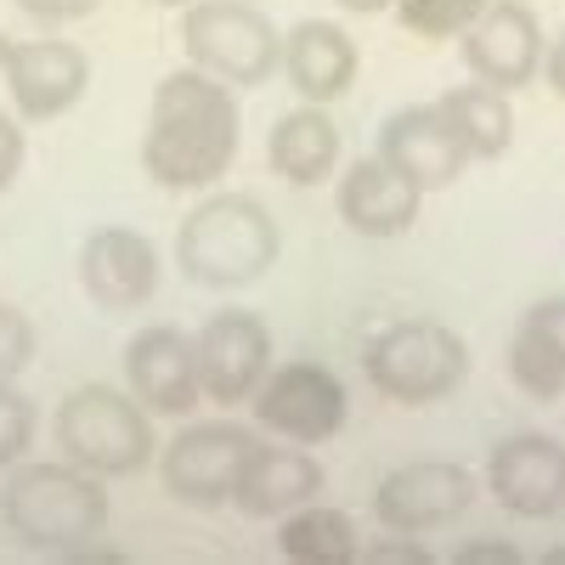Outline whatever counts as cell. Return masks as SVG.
Returning a JSON list of instances; mask_svg holds the SVG:
<instances>
[{"label": "cell", "instance_id": "1", "mask_svg": "<svg viewBox=\"0 0 565 565\" xmlns=\"http://www.w3.org/2000/svg\"><path fill=\"white\" fill-rule=\"evenodd\" d=\"M238 97L232 85L204 68H175L153 85L148 136H141V170L164 193H199L215 186L238 159Z\"/></svg>", "mask_w": 565, "mask_h": 565}, {"label": "cell", "instance_id": "2", "mask_svg": "<svg viewBox=\"0 0 565 565\" xmlns=\"http://www.w3.org/2000/svg\"><path fill=\"white\" fill-rule=\"evenodd\" d=\"M0 521L7 532L34 554H79L108 532V492L103 476L79 463H12L7 487H0Z\"/></svg>", "mask_w": 565, "mask_h": 565}, {"label": "cell", "instance_id": "3", "mask_svg": "<svg viewBox=\"0 0 565 565\" xmlns=\"http://www.w3.org/2000/svg\"><path fill=\"white\" fill-rule=\"evenodd\" d=\"M282 232L271 210L249 193L204 199L175 232V266L199 289H249L277 266Z\"/></svg>", "mask_w": 565, "mask_h": 565}, {"label": "cell", "instance_id": "4", "mask_svg": "<svg viewBox=\"0 0 565 565\" xmlns=\"http://www.w3.org/2000/svg\"><path fill=\"white\" fill-rule=\"evenodd\" d=\"M52 436L63 447L68 463L90 469V476H136L148 469L159 441H153V413L141 407L130 391H114V385H79L74 396L57 402V418H52Z\"/></svg>", "mask_w": 565, "mask_h": 565}, {"label": "cell", "instance_id": "5", "mask_svg": "<svg viewBox=\"0 0 565 565\" xmlns=\"http://www.w3.org/2000/svg\"><path fill=\"white\" fill-rule=\"evenodd\" d=\"M362 373L380 396H391L402 407H430L463 385L469 345L436 317H407V322L380 328L362 345Z\"/></svg>", "mask_w": 565, "mask_h": 565}, {"label": "cell", "instance_id": "6", "mask_svg": "<svg viewBox=\"0 0 565 565\" xmlns=\"http://www.w3.org/2000/svg\"><path fill=\"white\" fill-rule=\"evenodd\" d=\"M181 45L193 57V68L226 79L232 90L266 85L282 63V34L249 0H186Z\"/></svg>", "mask_w": 565, "mask_h": 565}, {"label": "cell", "instance_id": "7", "mask_svg": "<svg viewBox=\"0 0 565 565\" xmlns=\"http://www.w3.org/2000/svg\"><path fill=\"white\" fill-rule=\"evenodd\" d=\"M260 447V436L238 418H199L181 424L175 441L164 447L159 469H164V492L186 509H221L238 492V476L249 452Z\"/></svg>", "mask_w": 565, "mask_h": 565}, {"label": "cell", "instance_id": "8", "mask_svg": "<svg viewBox=\"0 0 565 565\" xmlns=\"http://www.w3.org/2000/svg\"><path fill=\"white\" fill-rule=\"evenodd\" d=\"M249 413H255V424L266 436L317 447V441L345 430L351 396H345L334 367H322V362H282V367H266V380L249 396Z\"/></svg>", "mask_w": 565, "mask_h": 565}, {"label": "cell", "instance_id": "9", "mask_svg": "<svg viewBox=\"0 0 565 565\" xmlns=\"http://www.w3.org/2000/svg\"><path fill=\"white\" fill-rule=\"evenodd\" d=\"M0 79L12 90V108L29 125L63 119L90 85V57L74 40H12L0 34Z\"/></svg>", "mask_w": 565, "mask_h": 565}, {"label": "cell", "instance_id": "10", "mask_svg": "<svg viewBox=\"0 0 565 565\" xmlns=\"http://www.w3.org/2000/svg\"><path fill=\"white\" fill-rule=\"evenodd\" d=\"M193 362H199V391L204 402L238 407L255 396V385L271 367V328L255 311H215L193 334Z\"/></svg>", "mask_w": 565, "mask_h": 565}, {"label": "cell", "instance_id": "11", "mask_svg": "<svg viewBox=\"0 0 565 565\" xmlns=\"http://www.w3.org/2000/svg\"><path fill=\"white\" fill-rule=\"evenodd\" d=\"M476 503V476L463 463H447V458H418V463H402L380 481L373 492V514H380L385 532H436V526H452L458 514Z\"/></svg>", "mask_w": 565, "mask_h": 565}, {"label": "cell", "instance_id": "12", "mask_svg": "<svg viewBox=\"0 0 565 565\" xmlns=\"http://www.w3.org/2000/svg\"><path fill=\"white\" fill-rule=\"evenodd\" d=\"M458 40H463V68L481 85L521 90L543 68V23L526 0H487L481 18Z\"/></svg>", "mask_w": 565, "mask_h": 565}, {"label": "cell", "instance_id": "13", "mask_svg": "<svg viewBox=\"0 0 565 565\" xmlns=\"http://www.w3.org/2000/svg\"><path fill=\"white\" fill-rule=\"evenodd\" d=\"M125 385L130 396L159 413V418H186L204 391H199V362H193V334H181L175 322H153L125 345Z\"/></svg>", "mask_w": 565, "mask_h": 565}, {"label": "cell", "instance_id": "14", "mask_svg": "<svg viewBox=\"0 0 565 565\" xmlns=\"http://www.w3.org/2000/svg\"><path fill=\"white\" fill-rule=\"evenodd\" d=\"M79 289L103 311H136L159 295V249L130 226H97L79 244Z\"/></svg>", "mask_w": 565, "mask_h": 565}, {"label": "cell", "instance_id": "15", "mask_svg": "<svg viewBox=\"0 0 565 565\" xmlns=\"http://www.w3.org/2000/svg\"><path fill=\"white\" fill-rule=\"evenodd\" d=\"M380 159L391 170H402L418 193H441V186H452L463 175V164H469V153H463L452 119L441 114V103L396 108L380 125Z\"/></svg>", "mask_w": 565, "mask_h": 565}, {"label": "cell", "instance_id": "16", "mask_svg": "<svg viewBox=\"0 0 565 565\" xmlns=\"http://www.w3.org/2000/svg\"><path fill=\"white\" fill-rule=\"evenodd\" d=\"M487 492L514 521H548L565 509V447L554 436H509L487 458Z\"/></svg>", "mask_w": 565, "mask_h": 565}, {"label": "cell", "instance_id": "17", "mask_svg": "<svg viewBox=\"0 0 565 565\" xmlns=\"http://www.w3.org/2000/svg\"><path fill=\"white\" fill-rule=\"evenodd\" d=\"M418 199H424L418 186H413L402 170H391L380 153L356 159V164L340 175V193H334L340 221L356 232V238H402V232H413Z\"/></svg>", "mask_w": 565, "mask_h": 565}, {"label": "cell", "instance_id": "18", "mask_svg": "<svg viewBox=\"0 0 565 565\" xmlns=\"http://www.w3.org/2000/svg\"><path fill=\"white\" fill-rule=\"evenodd\" d=\"M356 40L340 29V23H328V18H306L295 23L289 34H282V74H289L295 85V97L300 103H340L351 79H356Z\"/></svg>", "mask_w": 565, "mask_h": 565}, {"label": "cell", "instance_id": "19", "mask_svg": "<svg viewBox=\"0 0 565 565\" xmlns=\"http://www.w3.org/2000/svg\"><path fill=\"white\" fill-rule=\"evenodd\" d=\"M322 492V463L300 447V441H289V447H255L249 452V463H244V476H238V492H232V503H238L249 521H282L289 509H300V503H311Z\"/></svg>", "mask_w": 565, "mask_h": 565}, {"label": "cell", "instance_id": "20", "mask_svg": "<svg viewBox=\"0 0 565 565\" xmlns=\"http://www.w3.org/2000/svg\"><path fill=\"white\" fill-rule=\"evenodd\" d=\"M509 380L532 402L565 396V295L521 311V322L509 334Z\"/></svg>", "mask_w": 565, "mask_h": 565}, {"label": "cell", "instance_id": "21", "mask_svg": "<svg viewBox=\"0 0 565 565\" xmlns=\"http://www.w3.org/2000/svg\"><path fill=\"white\" fill-rule=\"evenodd\" d=\"M266 164L271 175H282L289 186H317L340 170V125L328 119L322 103H300L289 108L271 136H266Z\"/></svg>", "mask_w": 565, "mask_h": 565}, {"label": "cell", "instance_id": "22", "mask_svg": "<svg viewBox=\"0 0 565 565\" xmlns=\"http://www.w3.org/2000/svg\"><path fill=\"white\" fill-rule=\"evenodd\" d=\"M277 554L295 559V565H351L362 554V537L351 526L345 509H328V503H300L282 514L277 526Z\"/></svg>", "mask_w": 565, "mask_h": 565}, {"label": "cell", "instance_id": "23", "mask_svg": "<svg viewBox=\"0 0 565 565\" xmlns=\"http://www.w3.org/2000/svg\"><path fill=\"white\" fill-rule=\"evenodd\" d=\"M441 114L452 119L458 141H463V153L469 159H498L509 153V141H514V108H509V90L498 85H458L441 97Z\"/></svg>", "mask_w": 565, "mask_h": 565}, {"label": "cell", "instance_id": "24", "mask_svg": "<svg viewBox=\"0 0 565 565\" xmlns=\"http://www.w3.org/2000/svg\"><path fill=\"white\" fill-rule=\"evenodd\" d=\"M487 0H396V23L418 40H458Z\"/></svg>", "mask_w": 565, "mask_h": 565}, {"label": "cell", "instance_id": "25", "mask_svg": "<svg viewBox=\"0 0 565 565\" xmlns=\"http://www.w3.org/2000/svg\"><path fill=\"white\" fill-rule=\"evenodd\" d=\"M34 430H40L34 402H29L12 380H0V469H12V463H23V458H29Z\"/></svg>", "mask_w": 565, "mask_h": 565}, {"label": "cell", "instance_id": "26", "mask_svg": "<svg viewBox=\"0 0 565 565\" xmlns=\"http://www.w3.org/2000/svg\"><path fill=\"white\" fill-rule=\"evenodd\" d=\"M29 362H34V322L0 300V380H18Z\"/></svg>", "mask_w": 565, "mask_h": 565}, {"label": "cell", "instance_id": "27", "mask_svg": "<svg viewBox=\"0 0 565 565\" xmlns=\"http://www.w3.org/2000/svg\"><path fill=\"white\" fill-rule=\"evenodd\" d=\"M356 559H367V565H407V559H413V565H430L436 554L424 548V543H418L413 532H391L385 543H367V548H362Z\"/></svg>", "mask_w": 565, "mask_h": 565}, {"label": "cell", "instance_id": "28", "mask_svg": "<svg viewBox=\"0 0 565 565\" xmlns=\"http://www.w3.org/2000/svg\"><path fill=\"white\" fill-rule=\"evenodd\" d=\"M103 0H18V12L23 18H34V23H45V29H57V23H79V18H90Z\"/></svg>", "mask_w": 565, "mask_h": 565}, {"label": "cell", "instance_id": "29", "mask_svg": "<svg viewBox=\"0 0 565 565\" xmlns=\"http://www.w3.org/2000/svg\"><path fill=\"white\" fill-rule=\"evenodd\" d=\"M18 170H23V130L12 114H0V193L18 181Z\"/></svg>", "mask_w": 565, "mask_h": 565}, {"label": "cell", "instance_id": "30", "mask_svg": "<svg viewBox=\"0 0 565 565\" xmlns=\"http://www.w3.org/2000/svg\"><path fill=\"white\" fill-rule=\"evenodd\" d=\"M514 559H521V548H514V543H498V537H481V543L452 548V565H514Z\"/></svg>", "mask_w": 565, "mask_h": 565}, {"label": "cell", "instance_id": "31", "mask_svg": "<svg viewBox=\"0 0 565 565\" xmlns=\"http://www.w3.org/2000/svg\"><path fill=\"white\" fill-rule=\"evenodd\" d=\"M543 79H548V90L554 97H565V29L548 40V57H543Z\"/></svg>", "mask_w": 565, "mask_h": 565}, {"label": "cell", "instance_id": "32", "mask_svg": "<svg viewBox=\"0 0 565 565\" xmlns=\"http://www.w3.org/2000/svg\"><path fill=\"white\" fill-rule=\"evenodd\" d=\"M340 7H345V12H362V18H367V12H391L396 0H340Z\"/></svg>", "mask_w": 565, "mask_h": 565}, {"label": "cell", "instance_id": "33", "mask_svg": "<svg viewBox=\"0 0 565 565\" xmlns=\"http://www.w3.org/2000/svg\"><path fill=\"white\" fill-rule=\"evenodd\" d=\"M543 559H548V565H565V548H548Z\"/></svg>", "mask_w": 565, "mask_h": 565}, {"label": "cell", "instance_id": "34", "mask_svg": "<svg viewBox=\"0 0 565 565\" xmlns=\"http://www.w3.org/2000/svg\"><path fill=\"white\" fill-rule=\"evenodd\" d=\"M153 7H186V0H153Z\"/></svg>", "mask_w": 565, "mask_h": 565}]
</instances>
